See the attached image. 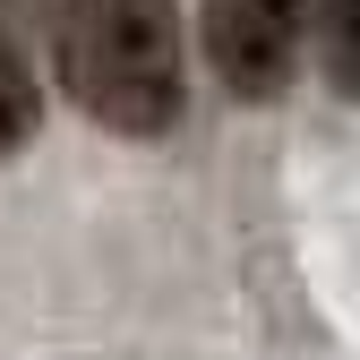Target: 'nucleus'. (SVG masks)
<instances>
[{
	"mask_svg": "<svg viewBox=\"0 0 360 360\" xmlns=\"http://www.w3.org/2000/svg\"><path fill=\"white\" fill-rule=\"evenodd\" d=\"M60 86L120 138H163L180 120V9L172 0H60Z\"/></svg>",
	"mask_w": 360,
	"mask_h": 360,
	"instance_id": "f257e3e1",
	"label": "nucleus"
},
{
	"mask_svg": "<svg viewBox=\"0 0 360 360\" xmlns=\"http://www.w3.org/2000/svg\"><path fill=\"white\" fill-rule=\"evenodd\" d=\"M206 69L240 103H275L309 52V0H206Z\"/></svg>",
	"mask_w": 360,
	"mask_h": 360,
	"instance_id": "f03ea898",
	"label": "nucleus"
},
{
	"mask_svg": "<svg viewBox=\"0 0 360 360\" xmlns=\"http://www.w3.org/2000/svg\"><path fill=\"white\" fill-rule=\"evenodd\" d=\"M34 120H43V86H34L26 52L0 34V155H18V146L34 138Z\"/></svg>",
	"mask_w": 360,
	"mask_h": 360,
	"instance_id": "7ed1b4c3",
	"label": "nucleus"
},
{
	"mask_svg": "<svg viewBox=\"0 0 360 360\" xmlns=\"http://www.w3.org/2000/svg\"><path fill=\"white\" fill-rule=\"evenodd\" d=\"M318 34H326L335 95H352V86H360V0H318Z\"/></svg>",
	"mask_w": 360,
	"mask_h": 360,
	"instance_id": "20e7f679",
	"label": "nucleus"
}]
</instances>
